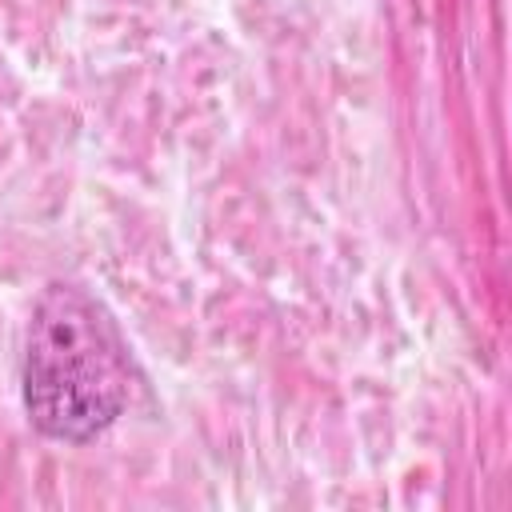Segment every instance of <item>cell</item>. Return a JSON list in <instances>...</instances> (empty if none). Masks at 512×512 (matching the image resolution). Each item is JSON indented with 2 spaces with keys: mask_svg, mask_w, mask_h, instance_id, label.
I'll list each match as a JSON object with an SVG mask.
<instances>
[{
  "mask_svg": "<svg viewBox=\"0 0 512 512\" xmlns=\"http://www.w3.org/2000/svg\"><path fill=\"white\" fill-rule=\"evenodd\" d=\"M24 412L60 444L104 436L128 408L136 368L112 312L80 284L52 280L28 320Z\"/></svg>",
  "mask_w": 512,
  "mask_h": 512,
  "instance_id": "obj_1",
  "label": "cell"
}]
</instances>
